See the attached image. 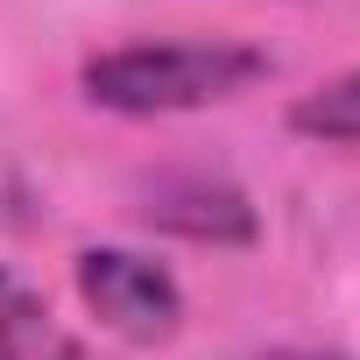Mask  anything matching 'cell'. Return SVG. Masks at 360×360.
<instances>
[{
  "mask_svg": "<svg viewBox=\"0 0 360 360\" xmlns=\"http://www.w3.org/2000/svg\"><path fill=\"white\" fill-rule=\"evenodd\" d=\"M148 226L205 248H248L255 240V205L226 176H162L148 191Z\"/></svg>",
  "mask_w": 360,
  "mask_h": 360,
  "instance_id": "cell-3",
  "label": "cell"
},
{
  "mask_svg": "<svg viewBox=\"0 0 360 360\" xmlns=\"http://www.w3.org/2000/svg\"><path fill=\"white\" fill-rule=\"evenodd\" d=\"M248 360H353L339 346H269V353H248Z\"/></svg>",
  "mask_w": 360,
  "mask_h": 360,
  "instance_id": "cell-6",
  "label": "cell"
},
{
  "mask_svg": "<svg viewBox=\"0 0 360 360\" xmlns=\"http://www.w3.org/2000/svg\"><path fill=\"white\" fill-rule=\"evenodd\" d=\"M71 283L85 297V311L134 339V346H155V339H176V325H184V290H176V276L134 248H78L71 262Z\"/></svg>",
  "mask_w": 360,
  "mask_h": 360,
  "instance_id": "cell-2",
  "label": "cell"
},
{
  "mask_svg": "<svg viewBox=\"0 0 360 360\" xmlns=\"http://www.w3.org/2000/svg\"><path fill=\"white\" fill-rule=\"evenodd\" d=\"M290 134L325 141V148H360V71H339L311 92L290 99Z\"/></svg>",
  "mask_w": 360,
  "mask_h": 360,
  "instance_id": "cell-5",
  "label": "cell"
},
{
  "mask_svg": "<svg viewBox=\"0 0 360 360\" xmlns=\"http://www.w3.org/2000/svg\"><path fill=\"white\" fill-rule=\"evenodd\" d=\"M269 78V50L233 43V36H176V43H120L85 57L78 85L92 106L127 113V120H155V113H198L219 106L248 85Z\"/></svg>",
  "mask_w": 360,
  "mask_h": 360,
  "instance_id": "cell-1",
  "label": "cell"
},
{
  "mask_svg": "<svg viewBox=\"0 0 360 360\" xmlns=\"http://www.w3.org/2000/svg\"><path fill=\"white\" fill-rule=\"evenodd\" d=\"M0 360H106L85 346L15 269H0Z\"/></svg>",
  "mask_w": 360,
  "mask_h": 360,
  "instance_id": "cell-4",
  "label": "cell"
}]
</instances>
